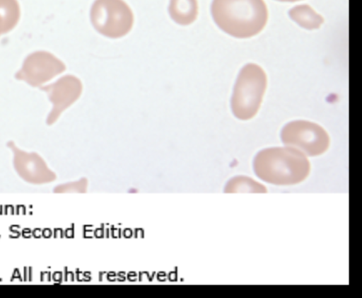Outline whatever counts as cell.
<instances>
[{"instance_id":"1","label":"cell","mask_w":362,"mask_h":298,"mask_svg":"<svg viewBox=\"0 0 362 298\" xmlns=\"http://www.w3.org/2000/svg\"><path fill=\"white\" fill-rule=\"evenodd\" d=\"M211 11L217 25L238 38L258 34L268 18L263 0H213Z\"/></svg>"},{"instance_id":"2","label":"cell","mask_w":362,"mask_h":298,"mask_svg":"<svg viewBox=\"0 0 362 298\" xmlns=\"http://www.w3.org/2000/svg\"><path fill=\"white\" fill-rule=\"evenodd\" d=\"M254 168L262 180L275 185H293L305 180L310 170L307 156L291 147H273L260 151Z\"/></svg>"},{"instance_id":"3","label":"cell","mask_w":362,"mask_h":298,"mask_svg":"<svg viewBox=\"0 0 362 298\" xmlns=\"http://www.w3.org/2000/svg\"><path fill=\"white\" fill-rule=\"evenodd\" d=\"M267 87V76L262 67L247 64L240 70L234 86L231 106L235 116L249 120L257 113Z\"/></svg>"},{"instance_id":"4","label":"cell","mask_w":362,"mask_h":298,"mask_svg":"<svg viewBox=\"0 0 362 298\" xmlns=\"http://www.w3.org/2000/svg\"><path fill=\"white\" fill-rule=\"evenodd\" d=\"M90 21L102 35L117 38L131 30L134 16L123 0H95L90 9Z\"/></svg>"},{"instance_id":"5","label":"cell","mask_w":362,"mask_h":298,"mask_svg":"<svg viewBox=\"0 0 362 298\" xmlns=\"http://www.w3.org/2000/svg\"><path fill=\"white\" fill-rule=\"evenodd\" d=\"M281 137L284 144L297 148L310 156L324 153L329 144V137L325 129L306 120H296L286 124L282 129Z\"/></svg>"},{"instance_id":"6","label":"cell","mask_w":362,"mask_h":298,"mask_svg":"<svg viewBox=\"0 0 362 298\" xmlns=\"http://www.w3.org/2000/svg\"><path fill=\"white\" fill-rule=\"evenodd\" d=\"M169 13L173 20L180 25L194 22L198 14L197 0H170Z\"/></svg>"},{"instance_id":"7","label":"cell","mask_w":362,"mask_h":298,"mask_svg":"<svg viewBox=\"0 0 362 298\" xmlns=\"http://www.w3.org/2000/svg\"><path fill=\"white\" fill-rule=\"evenodd\" d=\"M288 14L296 23L308 30L317 29L324 22L323 18L308 4L294 6Z\"/></svg>"},{"instance_id":"8","label":"cell","mask_w":362,"mask_h":298,"mask_svg":"<svg viewBox=\"0 0 362 298\" xmlns=\"http://www.w3.org/2000/svg\"><path fill=\"white\" fill-rule=\"evenodd\" d=\"M224 191L226 193H267V190L263 185L250 178L238 176L228 181Z\"/></svg>"},{"instance_id":"9","label":"cell","mask_w":362,"mask_h":298,"mask_svg":"<svg viewBox=\"0 0 362 298\" xmlns=\"http://www.w3.org/2000/svg\"><path fill=\"white\" fill-rule=\"evenodd\" d=\"M277 1H299V0H277Z\"/></svg>"}]
</instances>
